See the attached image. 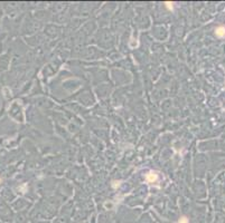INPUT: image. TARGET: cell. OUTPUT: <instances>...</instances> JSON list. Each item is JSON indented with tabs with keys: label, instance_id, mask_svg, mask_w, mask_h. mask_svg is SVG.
<instances>
[{
	"label": "cell",
	"instance_id": "6da1fadb",
	"mask_svg": "<svg viewBox=\"0 0 225 223\" xmlns=\"http://www.w3.org/2000/svg\"><path fill=\"white\" fill-rule=\"evenodd\" d=\"M215 35L217 36V37H219V38L225 37V27H218V28H216Z\"/></svg>",
	"mask_w": 225,
	"mask_h": 223
},
{
	"label": "cell",
	"instance_id": "5b68a950",
	"mask_svg": "<svg viewBox=\"0 0 225 223\" xmlns=\"http://www.w3.org/2000/svg\"><path fill=\"white\" fill-rule=\"evenodd\" d=\"M0 181H1V180H0Z\"/></svg>",
	"mask_w": 225,
	"mask_h": 223
},
{
	"label": "cell",
	"instance_id": "3957f363",
	"mask_svg": "<svg viewBox=\"0 0 225 223\" xmlns=\"http://www.w3.org/2000/svg\"><path fill=\"white\" fill-rule=\"evenodd\" d=\"M178 223H188V219L186 216H183V217H180V220H179Z\"/></svg>",
	"mask_w": 225,
	"mask_h": 223
},
{
	"label": "cell",
	"instance_id": "277c9868",
	"mask_svg": "<svg viewBox=\"0 0 225 223\" xmlns=\"http://www.w3.org/2000/svg\"><path fill=\"white\" fill-rule=\"evenodd\" d=\"M165 5H166V7H167L168 9L171 10V9H172V5H174V4H172V2H166Z\"/></svg>",
	"mask_w": 225,
	"mask_h": 223
},
{
	"label": "cell",
	"instance_id": "7a4b0ae2",
	"mask_svg": "<svg viewBox=\"0 0 225 223\" xmlns=\"http://www.w3.org/2000/svg\"><path fill=\"white\" fill-rule=\"evenodd\" d=\"M157 178H158V175L155 172H150L149 174H147V180L149 182H155V181H157Z\"/></svg>",
	"mask_w": 225,
	"mask_h": 223
}]
</instances>
